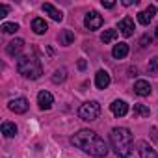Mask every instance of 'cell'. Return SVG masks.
<instances>
[{"instance_id": "603a6c76", "label": "cell", "mask_w": 158, "mask_h": 158, "mask_svg": "<svg viewBox=\"0 0 158 158\" xmlns=\"http://www.w3.org/2000/svg\"><path fill=\"white\" fill-rule=\"evenodd\" d=\"M0 30H2L4 34H15L19 30V24L17 23H4L2 26H0Z\"/></svg>"}, {"instance_id": "f1b7e54d", "label": "cell", "mask_w": 158, "mask_h": 158, "mask_svg": "<svg viewBox=\"0 0 158 158\" xmlns=\"http://www.w3.org/2000/svg\"><path fill=\"white\" fill-rule=\"evenodd\" d=\"M136 2H138V0H123V6H132Z\"/></svg>"}, {"instance_id": "484cf974", "label": "cell", "mask_w": 158, "mask_h": 158, "mask_svg": "<svg viewBox=\"0 0 158 158\" xmlns=\"http://www.w3.org/2000/svg\"><path fill=\"white\" fill-rule=\"evenodd\" d=\"M139 45H141V47H147V45H151V35H149V34H145V35L139 39Z\"/></svg>"}, {"instance_id": "6da1fadb", "label": "cell", "mask_w": 158, "mask_h": 158, "mask_svg": "<svg viewBox=\"0 0 158 158\" xmlns=\"http://www.w3.org/2000/svg\"><path fill=\"white\" fill-rule=\"evenodd\" d=\"M71 143L80 149L84 152H88L89 156H95V158H102L108 154V145L106 141L93 130H88V128H82L78 130L76 134H73L71 138Z\"/></svg>"}, {"instance_id": "83f0119b", "label": "cell", "mask_w": 158, "mask_h": 158, "mask_svg": "<svg viewBox=\"0 0 158 158\" xmlns=\"http://www.w3.org/2000/svg\"><path fill=\"white\" fill-rule=\"evenodd\" d=\"M115 6V2H104V0H102V8H106V10H112Z\"/></svg>"}, {"instance_id": "5bb4252c", "label": "cell", "mask_w": 158, "mask_h": 158, "mask_svg": "<svg viewBox=\"0 0 158 158\" xmlns=\"http://www.w3.org/2000/svg\"><path fill=\"white\" fill-rule=\"evenodd\" d=\"M110 82H112V78H110V74H108L106 71H99V73L95 74V86H97L99 89H106V88L110 86Z\"/></svg>"}, {"instance_id": "277c9868", "label": "cell", "mask_w": 158, "mask_h": 158, "mask_svg": "<svg viewBox=\"0 0 158 158\" xmlns=\"http://www.w3.org/2000/svg\"><path fill=\"white\" fill-rule=\"evenodd\" d=\"M101 114V104L97 101H88L78 108V117L82 121H95Z\"/></svg>"}, {"instance_id": "f546056e", "label": "cell", "mask_w": 158, "mask_h": 158, "mask_svg": "<svg viewBox=\"0 0 158 158\" xmlns=\"http://www.w3.org/2000/svg\"><path fill=\"white\" fill-rule=\"evenodd\" d=\"M154 35H156V39H158V26H156V30H154Z\"/></svg>"}, {"instance_id": "4fadbf2b", "label": "cell", "mask_w": 158, "mask_h": 158, "mask_svg": "<svg viewBox=\"0 0 158 158\" xmlns=\"http://www.w3.org/2000/svg\"><path fill=\"white\" fill-rule=\"evenodd\" d=\"M138 151H139V156L141 158H158V154H156V151L149 145V141H139L138 143Z\"/></svg>"}, {"instance_id": "e0dca14e", "label": "cell", "mask_w": 158, "mask_h": 158, "mask_svg": "<svg viewBox=\"0 0 158 158\" xmlns=\"http://www.w3.org/2000/svg\"><path fill=\"white\" fill-rule=\"evenodd\" d=\"M127 54H128V45L127 43H117L112 48V56L115 60H123V58H127Z\"/></svg>"}, {"instance_id": "2e32d148", "label": "cell", "mask_w": 158, "mask_h": 158, "mask_svg": "<svg viewBox=\"0 0 158 158\" xmlns=\"http://www.w3.org/2000/svg\"><path fill=\"white\" fill-rule=\"evenodd\" d=\"M32 30H34V34H37V35H43V34H47V30H48V24L45 23V19H34L32 21Z\"/></svg>"}, {"instance_id": "7c38bea8", "label": "cell", "mask_w": 158, "mask_h": 158, "mask_svg": "<svg viewBox=\"0 0 158 158\" xmlns=\"http://www.w3.org/2000/svg\"><path fill=\"white\" fill-rule=\"evenodd\" d=\"M134 21L130 19V17H125V19H121L119 21V32L125 35V37H130L132 34H134Z\"/></svg>"}, {"instance_id": "7a4b0ae2", "label": "cell", "mask_w": 158, "mask_h": 158, "mask_svg": "<svg viewBox=\"0 0 158 158\" xmlns=\"http://www.w3.org/2000/svg\"><path fill=\"white\" fill-rule=\"evenodd\" d=\"M110 141H112V147H114V151H115V154L119 158H128L132 154L134 141H132V132L127 127H115V128H112Z\"/></svg>"}, {"instance_id": "4316f807", "label": "cell", "mask_w": 158, "mask_h": 158, "mask_svg": "<svg viewBox=\"0 0 158 158\" xmlns=\"http://www.w3.org/2000/svg\"><path fill=\"white\" fill-rule=\"evenodd\" d=\"M88 67V63H86V60H78V69H80V71H84Z\"/></svg>"}, {"instance_id": "52a82bcc", "label": "cell", "mask_w": 158, "mask_h": 158, "mask_svg": "<svg viewBox=\"0 0 158 158\" xmlns=\"http://www.w3.org/2000/svg\"><path fill=\"white\" fill-rule=\"evenodd\" d=\"M37 104H39V108L41 110H50L52 108V104H54V97H52V93H48V91H39L37 93Z\"/></svg>"}, {"instance_id": "9c48e42d", "label": "cell", "mask_w": 158, "mask_h": 158, "mask_svg": "<svg viewBox=\"0 0 158 158\" xmlns=\"http://www.w3.org/2000/svg\"><path fill=\"white\" fill-rule=\"evenodd\" d=\"M110 110H112V114L115 115V117H125L127 114H128V104L125 102V101H114L112 104H110Z\"/></svg>"}, {"instance_id": "44dd1931", "label": "cell", "mask_w": 158, "mask_h": 158, "mask_svg": "<svg viewBox=\"0 0 158 158\" xmlns=\"http://www.w3.org/2000/svg\"><path fill=\"white\" fill-rule=\"evenodd\" d=\"M115 37H117V30L110 28V30H104V32H102V35H101V41L106 45V43H112Z\"/></svg>"}, {"instance_id": "30bf717a", "label": "cell", "mask_w": 158, "mask_h": 158, "mask_svg": "<svg viewBox=\"0 0 158 158\" xmlns=\"http://www.w3.org/2000/svg\"><path fill=\"white\" fill-rule=\"evenodd\" d=\"M24 48V41L23 39H13V41H10L8 43V47H6V52H8V56H11V58H15V56H19L21 54V50Z\"/></svg>"}, {"instance_id": "7402d4cb", "label": "cell", "mask_w": 158, "mask_h": 158, "mask_svg": "<svg viewBox=\"0 0 158 158\" xmlns=\"http://www.w3.org/2000/svg\"><path fill=\"white\" fill-rule=\"evenodd\" d=\"M149 114H151L149 106H145V104H134V115H138V117H149Z\"/></svg>"}, {"instance_id": "5b68a950", "label": "cell", "mask_w": 158, "mask_h": 158, "mask_svg": "<svg viewBox=\"0 0 158 158\" xmlns=\"http://www.w3.org/2000/svg\"><path fill=\"white\" fill-rule=\"evenodd\" d=\"M84 24H86L88 30H99V28L102 26V15H99L97 11H89V13H86Z\"/></svg>"}, {"instance_id": "9a60e30c", "label": "cell", "mask_w": 158, "mask_h": 158, "mask_svg": "<svg viewBox=\"0 0 158 158\" xmlns=\"http://www.w3.org/2000/svg\"><path fill=\"white\" fill-rule=\"evenodd\" d=\"M151 84L147 82V80H138L136 84H134V93L136 95H139V97H147V95H151Z\"/></svg>"}, {"instance_id": "8fae6325", "label": "cell", "mask_w": 158, "mask_h": 158, "mask_svg": "<svg viewBox=\"0 0 158 158\" xmlns=\"http://www.w3.org/2000/svg\"><path fill=\"white\" fill-rule=\"evenodd\" d=\"M41 8H43V11H45L47 15H50V19H52V21H56V23H61V21H63V13H61L58 8H54L50 2H45Z\"/></svg>"}, {"instance_id": "3957f363", "label": "cell", "mask_w": 158, "mask_h": 158, "mask_svg": "<svg viewBox=\"0 0 158 158\" xmlns=\"http://www.w3.org/2000/svg\"><path fill=\"white\" fill-rule=\"evenodd\" d=\"M17 71H19V74H23L24 78H30V80H37L43 74L41 63L34 56H21L17 60Z\"/></svg>"}, {"instance_id": "8992f818", "label": "cell", "mask_w": 158, "mask_h": 158, "mask_svg": "<svg viewBox=\"0 0 158 158\" xmlns=\"http://www.w3.org/2000/svg\"><path fill=\"white\" fill-rule=\"evenodd\" d=\"M28 101L24 99V97H17V99H11L10 102H8V108L13 112V114H26L28 112Z\"/></svg>"}, {"instance_id": "ffe728a7", "label": "cell", "mask_w": 158, "mask_h": 158, "mask_svg": "<svg viewBox=\"0 0 158 158\" xmlns=\"http://www.w3.org/2000/svg\"><path fill=\"white\" fill-rule=\"evenodd\" d=\"M65 78H67V69H65V67H60V69H56V73L52 74V82H54V84H63Z\"/></svg>"}, {"instance_id": "ba28073f", "label": "cell", "mask_w": 158, "mask_h": 158, "mask_svg": "<svg viewBox=\"0 0 158 158\" xmlns=\"http://www.w3.org/2000/svg\"><path fill=\"white\" fill-rule=\"evenodd\" d=\"M156 15V6L154 4H151L147 10H143V11H139L138 13V21H139V24H143V26H147L151 21H152V17Z\"/></svg>"}, {"instance_id": "cb8c5ba5", "label": "cell", "mask_w": 158, "mask_h": 158, "mask_svg": "<svg viewBox=\"0 0 158 158\" xmlns=\"http://www.w3.org/2000/svg\"><path fill=\"white\" fill-rule=\"evenodd\" d=\"M147 71H149L151 74H156V73H158V56H154V58L149 61V67H147Z\"/></svg>"}, {"instance_id": "ac0fdd59", "label": "cell", "mask_w": 158, "mask_h": 158, "mask_svg": "<svg viewBox=\"0 0 158 158\" xmlns=\"http://www.w3.org/2000/svg\"><path fill=\"white\" fill-rule=\"evenodd\" d=\"M2 134H4V138H15L17 136V125L11 121H4L2 123Z\"/></svg>"}, {"instance_id": "d4e9b609", "label": "cell", "mask_w": 158, "mask_h": 158, "mask_svg": "<svg viewBox=\"0 0 158 158\" xmlns=\"http://www.w3.org/2000/svg\"><path fill=\"white\" fill-rule=\"evenodd\" d=\"M8 13H10V8L6 4H0V19H4Z\"/></svg>"}, {"instance_id": "d6986e66", "label": "cell", "mask_w": 158, "mask_h": 158, "mask_svg": "<svg viewBox=\"0 0 158 158\" xmlns=\"http://www.w3.org/2000/svg\"><path fill=\"white\" fill-rule=\"evenodd\" d=\"M58 39H60V45L69 47V45H73V41H74V34H73L71 30H61L60 35H58Z\"/></svg>"}]
</instances>
